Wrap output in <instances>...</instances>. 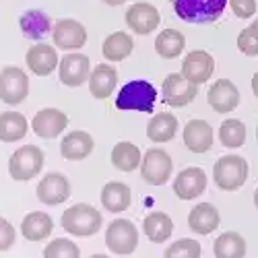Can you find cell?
Segmentation results:
<instances>
[{
    "mask_svg": "<svg viewBox=\"0 0 258 258\" xmlns=\"http://www.w3.org/2000/svg\"><path fill=\"white\" fill-rule=\"evenodd\" d=\"M155 99H157V89L149 81L137 79V81L126 83L120 89V93L116 97V107L118 110H126V112L151 114L155 107Z\"/></svg>",
    "mask_w": 258,
    "mask_h": 258,
    "instance_id": "1",
    "label": "cell"
},
{
    "mask_svg": "<svg viewBox=\"0 0 258 258\" xmlns=\"http://www.w3.org/2000/svg\"><path fill=\"white\" fill-rule=\"evenodd\" d=\"M229 0H171L176 15L186 23H215L223 13Z\"/></svg>",
    "mask_w": 258,
    "mask_h": 258,
    "instance_id": "2",
    "label": "cell"
},
{
    "mask_svg": "<svg viewBox=\"0 0 258 258\" xmlns=\"http://www.w3.org/2000/svg\"><path fill=\"white\" fill-rule=\"evenodd\" d=\"M62 227L64 231H69L71 235H77V238H89V235H95L99 231L101 215L95 207L87 203H77L64 211Z\"/></svg>",
    "mask_w": 258,
    "mask_h": 258,
    "instance_id": "3",
    "label": "cell"
},
{
    "mask_svg": "<svg viewBox=\"0 0 258 258\" xmlns=\"http://www.w3.org/2000/svg\"><path fill=\"white\" fill-rule=\"evenodd\" d=\"M213 180L225 192L240 190L248 180V161L235 153L219 157L213 167Z\"/></svg>",
    "mask_w": 258,
    "mask_h": 258,
    "instance_id": "4",
    "label": "cell"
},
{
    "mask_svg": "<svg viewBox=\"0 0 258 258\" xmlns=\"http://www.w3.org/2000/svg\"><path fill=\"white\" fill-rule=\"evenodd\" d=\"M44 151L37 145H23L11 155L9 161V174L17 182H27L33 180L41 167H44Z\"/></svg>",
    "mask_w": 258,
    "mask_h": 258,
    "instance_id": "5",
    "label": "cell"
},
{
    "mask_svg": "<svg viewBox=\"0 0 258 258\" xmlns=\"http://www.w3.org/2000/svg\"><path fill=\"white\" fill-rule=\"evenodd\" d=\"M171 171H174V161L169 153L163 149H149L141 163V178L143 182L151 186H163L169 182Z\"/></svg>",
    "mask_w": 258,
    "mask_h": 258,
    "instance_id": "6",
    "label": "cell"
},
{
    "mask_svg": "<svg viewBox=\"0 0 258 258\" xmlns=\"http://www.w3.org/2000/svg\"><path fill=\"white\" fill-rule=\"evenodd\" d=\"M105 246L110 248V252L120 256L133 254L139 246V231L135 223L128 219H114L105 231Z\"/></svg>",
    "mask_w": 258,
    "mask_h": 258,
    "instance_id": "7",
    "label": "cell"
},
{
    "mask_svg": "<svg viewBox=\"0 0 258 258\" xmlns=\"http://www.w3.org/2000/svg\"><path fill=\"white\" fill-rule=\"evenodd\" d=\"M29 93V79L19 67H5L0 71V99L9 105L21 103Z\"/></svg>",
    "mask_w": 258,
    "mask_h": 258,
    "instance_id": "8",
    "label": "cell"
},
{
    "mask_svg": "<svg viewBox=\"0 0 258 258\" xmlns=\"http://www.w3.org/2000/svg\"><path fill=\"white\" fill-rule=\"evenodd\" d=\"M199 93V85L190 83L182 73H171L165 77L163 87H161V95L163 101L171 107H184L188 105Z\"/></svg>",
    "mask_w": 258,
    "mask_h": 258,
    "instance_id": "9",
    "label": "cell"
},
{
    "mask_svg": "<svg viewBox=\"0 0 258 258\" xmlns=\"http://www.w3.org/2000/svg\"><path fill=\"white\" fill-rule=\"evenodd\" d=\"M58 75L67 87H81L91 77V62L85 54H67L58 64Z\"/></svg>",
    "mask_w": 258,
    "mask_h": 258,
    "instance_id": "10",
    "label": "cell"
},
{
    "mask_svg": "<svg viewBox=\"0 0 258 258\" xmlns=\"http://www.w3.org/2000/svg\"><path fill=\"white\" fill-rule=\"evenodd\" d=\"M161 23L159 11L151 3H135L126 11V25L139 35L153 33Z\"/></svg>",
    "mask_w": 258,
    "mask_h": 258,
    "instance_id": "11",
    "label": "cell"
},
{
    "mask_svg": "<svg viewBox=\"0 0 258 258\" xmlns=\"http://www.w3.org/2000/svg\"><path fill=\"white\" fill-rule=\"evenodd\" d=\"M52 37L60 50H79L87 41V29L75 19H60L54 23Z\"/></svg>",
    "mask_w": 258,
    "mask_h": 258,
    "instance_id": "12",
    "label": "cell"
},
{
    "mask_svg": "<svg viewBox=\"0 0 258 258\" xmlns=\"http://www.w3.org/2000/svg\"><path fill=\"white\" fill-rule=\"evenodd\" d=\"M207 99L217 114H229L240 105V91L229 79H219L217 83L211 85Z\"/></svg>",
    "mask_w": 258,
    "mask_h": 258,
    "instance_id": "13",
    "label": "cell"
},
{
    "mask_svg": "<svg viewBox=\"0 0 258 258\" xmlns=\"http://www.w3.org/2000/svg\"><path fill=\"white\" fill-rule=\"evenodd\" d=\"M215 73V58L205 50L190 52L182 62V75L195 85L207 83Z\"/></svg>",
    "mask_w": 258,
    "mask_h": 258,
    "instance_id": "14",
    "label": "cell"
},
{
    "mask_svg": "<svg viewBox=\"0 0 258 258\" xmlns=\"http://www.w3.org/2000/svg\"><path fill=\"white\" fill-rule=\"evenodd\" d=\"M207 188V174L201 167H186L176 176L174 182V192L182 201H190L201 197Z\"/></svg>",
    "mask_w": 258,
    "mask_h": 258,
    "instance_id": "15",
    "label": "cell"
},
{
    "mask_svg": "<svg viewBox=\"0 0 258 258\" xmlns=\"http://www.w3.org/2000/svg\"><path fill=\"white\" fill-rule=\"evenodd\" d=\"M25 62L33 75L37 77H48L58 69V52L50 44H35L33 48L27 50Z\"/></svg>",
    "mask_w": 258,
    "mask_h": 258,
    "instance_id": "16",
    "label": "cell"
},
{
    "mask_svg": "<svg viewBox=\"0 0 258 258\" xmlns=\"http://www.w3.org/2000/svg\"><path fill=\"white\" fill-rule=\"evenodd\" d=\"M67 124H69L67 114L56 110V107H46V110H41L33 116L31 128L41 139H56L67 128Z\"/></svg>",
    "mask_w": 258,
    "mask_h": 258,
    "instance_id": "17",
    "label": "cell"
},
{
    "mask_svg": "<svg viewBox=\"0 0 258 258\" xmlns=\"http://www.w3.org/2000/svg\"><path fill=\"white\" fill-rule=\"evenodd\" d=\"M71 197V184L64 174H48L37 184V199L44 205H60Z\"/></svg>",
    "mask_w": 258,
    "mask_h": 258,
    "instance_id": "18",
    "label": "cell"
},
{
    "mask_svg": "<svg viewBox=\"0 0 258 258\" xmlns=\"http://www.w3.org/2000/svg\"><path fill=\"white\" fill-rule=\"evenodd\" d=\"M19 27H21V33H23L27 39H35V41L44 39L54 29L50 15L39 11V9H31V11H25L23 15H21Z\"/></svg>",
    "mask_w": 258,
    "mask_h": 258,
    "instance_id": "19",
    "label": "cell"
},
{
    "mask_svg": "<svg viewBox=\"0 0 258 258\" xmlns=\"http://www.w3.org/2000/svg\"><path fill=\"white\" fill-rule=\"evenodd\" d=\"M60 151H62V157L64 159H69V161H81V159L91 155V151H93V137L89 133H85V131L69 133L67 137L62 139Z\"/></svg>",
    "mask_w": 258,
    "mask_h": 258,
    "instance_id": "20",
    "label": "cell"
},
{
    "mask_svg": "<svg viewBox=\"0 0 258 258\" xmlns=\"http://www.w3.org/2000/svg\"><path fill=\"white\" fill-rule=\"evenodd\" d=\"M184 145L192 153H205L213 145V128L205 120H190L184 128Z\"/></svg>",
    "mask_w": 258,
    "mask_h": 258,
    "instance_id": "21",
    "label": "cell"
},
{
    "mask_svg": "<svg viewBox=\"0 0 258 258\" xmlns=\"http://www.w3.org/2000/svg\"><path fill=\"white\" fill-rule=\"evenodd\" d=\"M118 85V73L110 64H97L89 77V91L95 99L110 97Z\"/></svg>",
    "mask_w": 258,
    "mask_h": 258,
    "instance_id": "22",
    "label": "cell"
},
{
    "mask_svg": "<svg viewBox=\"0 0 258 258\" xmlns=\"http://www.w3.org/2000/svg\"><path fill=\"white\" fill-rule=\"evenodd\" d=\"M52 229H54V221L44 211H33L21 221V233H23V238L29 240V242L46 240L52 233Z\"/></svg>",
    "mask_w": 258,
    "mask_h": 258,
    "instance_id": "23",
    "label": "cell"
},
{
    "mask_svg": "<svg viewBox=\"0 0 258 258\" xmlns=\"http://www.w3.org/2000/svg\"><path fill=\"white\" fill-rule=\"evenodd\" d=\"M188 225L192 231L207 235L219 227V211L211 203H199L188 215Z\"/></svg>",
    "mask_w": 258,
    "mask_h": 258,
    "instance_id": "24",
    "label": "cell"
},
{
    "mask_svg": "<svg viewBox=\"0 0 258 258\" xmlns=\"http://www.w3.org/2000/svg\"><path fill=\"white\" fill-rule=\"evenodd\" d=\"M101 205L110 213H122L131 207V188L122 182H107L101 190Z\"/></svg>",
    "mask_w": 258,
    "mask_h": 258,
    "instance_id": "25",
    "label": "cell"
},
{
    "mask_svg": "<svg viewBox=\"0 0 258 258\" xmlns=\"http://www.w3.org/2000/svg\"><path fill=\"white\" fill-rule=\"evenodd\" d=\"M135 44H133V37L128 35L126 31H116L110 37H105L103 46H101V54L105 60L110 62H122L131 56Z\"/></svg>",
    "mask_w": 258,
    "mask_h": 258,
    "instance_id": "26",
    "label": "cell"
},
{
    "mask_svg": "<svg viewBox=\"0 0 258 258\" xmlns=\"http://www.w3.org/2000/svg\"><path fill=\"white\" fill-rule=\"evenodd\" d=\"M143 231L153 244H161L171 238L174 221H171L169 215H165V213H151V215H147L143 221Z\"/></svg>",
    "mask_w": 258,
    "mask_h": 258,
    "instance_id": "27",
    "label": "cell"
},
{
    "mask_svg": "<svg viewBox=\"0 0 258 258\" xmlns=\"http://www.w3.org/2000/svg\"><path fill=\"white\" fill-rule=\"evenodd\" d=\"M213 252H215V258H244L246 240L238 231H225L215 240Z\"/></svg>",
    "mask_w": 258,
    "mask_h": 258,
    "instance_id": "28",
    "label": "cell"
},
{
    "mask_svg": "<svg viewBox=\"0 0 258 258\" xmlns=\"http://www.w3.org/2000/svg\"><path fill=\"white\" fill-rule=\"evenodd\" d=\"M184 46H186V37L178 29H163L155 39V52L165 60L178 58L184 52Z\"/></svg>",
    "mask_w": 258,
    "mask_h": 258,
    "instance_id": "29",
    "label": "cell"
},
{
    "mask_svg": "<svg viewBox=\"0 0 258 258\" xmlns=\"http://www.w3.org/2000/svg\"><path fill=\"white\" fill-rule=\"evenodd\" d=\"M178 131V118L171 114H157L149 120L147 124V137L151 139L153 143H167L174 139Z\"/></svg>",
    "mask_w": 258,
    "mask_h": 258,
    "instance_id": "30",
    "label": "cell"
},
{
    "mask_svg": "<svg viewBox=\"0 0 258 258\" xmlns=\"http://www.w3.org/2000/svg\"><path fill=\"white\" fill-rule=\"evenodd\" d=\"M27 135V120L19 112H3L0 114V141L15 143Z\"/></svg>",
    "mask_w": 258,
    "mask_h": 258,
    "instance_id": "31",
    "label": "cell"
},
{
    "mask_svg": "<svg viewBox=\"0 0 258 258\" xmlns=\"http://www.w3.org/2000/svg\"><path fill=\"white\" fill-rule=\"evenodd\" d=\"M141 149L135 143L122 141L112 149V163L120 171H135L141 165Z\"/></svg>",
    "mask_w": 258,
    "mask_h": 258,
    "instance_id": "32",
    "label": "cell"
},
{
    "mask_svg": "<svg viewBox=\"0 0 258 258\" xmlns=\"http://www.w3.org/2000/svg\"><path fill=\"white\" fill-rule=\"evenodd\" d=\"M219 141L223 143V147L227 149H238L246 143V126L235 120V118H229L221 124L219 128Z\"/></svg>",
    "mask_w": 258,
    "mask_h": 258,
    "instance_id": "33",
    "label": "cell"
},
{
    "mask_svg": "<svg viewBox=\"0 0 258 258\" xmlns=\"http://www.w3.org/2000/svg\"><path fill=\"white\" fill-rule=\"evenodd\" d=\"M44 258H81V250L75 242L58 238L48 244V248L44 250Z\"/></svg>",
    "mask_w": 258,
    "mask_h": 258,
    "instance_id": "34",
    "label": "cell"
},
{
    "mask_svg": "<svg viewBox=\"0 0 258 258\" xmlns=\"http://www.w3.org/2000/svg\"><path fill=\"white\" fill-rule=\"evenodd\" d=\"M163 258H201V244L190 238L178 240L165 250Z\"/></svg>",
    "mask_w": 258,
    "mask_h": 258,
    "instance_id": "35",
    "label": "cell"
},
{
    "mask_svg": "<svg viewBox=\"0 0 258 258\" xmlns=\"http://www.w3.org/2000/svg\"><path fill=\"white\" fill-rule=\"evenodd\" d=\"M238 50L246 56H258V31L250 25L238 35Z\"/></svg>",
    "mask_w": 258,
    "mask_h": 258,
    "instance_id": "36",
    "label": "cell"
},
{
    "mask_svg": "<svg viewBox=\"0 0 258 258\" xmlns=\"http://www.w3.org/2000/svg\"><path fill=\"white\" fill-rule=\"evenodd\" d=\"M229 7L235 17L240 19H250L256 15V0H229Z\"/></svg>",
    "mask_w": 258,
    "mask_h": 258,
    "instance_id": "37",
    "label": "cell"
},
{
    "mask_svg": "<svg viewBox=\"0 0 258 258\" xmlns=\"http://www.w3.org/2000/svg\"><path fill=\"white\" fill-rule=\"evenodd\" d=\"M13 244H15V229L5 217H0V252L9 250Z\"/></svg>",
    "mask_w": 258,
    "mask_h": 258,
    "instance_id": "38",
    "label": "cell"
},
{
    "mask_svg": "<svg viewBox=\"0 0 258 258\" xmlns=\"http://www.w3.org/2000/svg\"><path fill=\"white\" fill-rule=\"evenodd\" d=\"M252 91H254V95L258 97V73L252 77Z\"/></svg>",
    "mask_w": 258,
    "mask_h": 258,
    "instance_id": "39",
    "label": "cell"
},
{
    "mask_svg": "<svg viewBox=\"0 0 258 258\" xmlns=\"http://www.w3.org/2000/svg\"><path fill=\"white\" fill-rule=\"evenodd\" d=\"M105 5H110V7H118V5H122V3H126V0H103Z\"/></svg>",
    "mask_w": 258,
    "mask_h": 258,
    "instance_id": "40",
    "label": "cell"
},
{
    "mask_svg": "<svg viewBox=\"0 0 258 258\" xmlns=\"http://www.w3.org/2000/svg\"><path fill=\"white\" fill-rule=\"evenodd\" d=\"M254 205H256V209H258V188H256V192H254Z\"/></svg>",
    "mask_w": 258,
    "mask_h": 258,
    "instance_id": "41",
    "label": "cell"
},
{
    "mask_svg": "<svg viewBox=\"0 0 258 258\" xmlns=\"http://www.w3.org/2000/svg\"><path fill=\"white\" fill-rule=\"evenodd\" d=\"M252 27H254V29H256V31H258V17H256V19H254V23H252Z\"/></svg>",
    "mask_w": 258,
    "mask_h": 258,
    "instance_id": "42",
    "label": "cell"
},
{
    "mask_svg": "<svg viewBox=\"0 0 258 258\" xmlns=\"http://www.w3.org/2000/svg\"><path fill=\"white\" fill-rule=\"evenodd\" d=\"M91 258H110V256H105V254H95V256H91Z\"/></svg>",
    "mask_w": 258,
    "mask_h": 258,
    "instance_id": "43",
    "label": "cell"
},
{
    "mask_svg": "<svg viewBox=\"0 0 258 258\" xmlns=\"http://www.w3.org/2000/svg\"><path fill=\"white\" fill-rule=\"evenodd\" d=\"M256 141H258V128H256Z\"/></svg>",
    "mask_w": 258,
    "mask_h": 258,
    "instance_id": "44",
    "label": "cell"
}]
</instances>
